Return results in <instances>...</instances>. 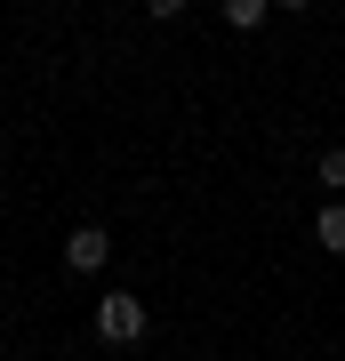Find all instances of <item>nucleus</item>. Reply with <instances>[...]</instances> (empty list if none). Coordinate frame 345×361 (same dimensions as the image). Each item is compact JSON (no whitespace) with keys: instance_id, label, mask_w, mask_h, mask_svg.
<instances>
[{"instance_id":"nucleus-1","label":"nucleus","mask_w":345,"mask_h":361,"mask_svg":"<svg viewBox=\"0 0 345 361\" xmlns=\"http://www.w3.org/2000/svg\"><path fill=\"white\" fill-rule=\"evenodd\" d=\"M97 337H104V345H137V337H145V305H137L128 289H113V297L97 305Z\"/></svg>"},{"instance_id":"nucleus-2","label":"nucleus","mask_w":345,"mask_h":361,"mask_svg":"<svg viewBox=\"0 0 345 361\" xmlns=\"http://www.w3.org/2000/svg\"><path fill=\"white\" fill-rule=\"evenodd\" d=\"M104 257H113V233H104V225H80V233H64V265H73V273H97Z\"/></svg>"},{"instance_id":"nucleus-3","label":"nucleus","mask_w":345,"mask_h":361,"mask_svg":"<svg viewBox=\"0 0 345 361\" xmlns=\"http://www.w3.org/2000/svg\"><path fill=\"white\" fill-rule=\"evenodd\" d=\"M313 233H321V249H329V257H345V201H329L313 217Z\"/></svg>"},{"instance_id":"nucleus-4","label":"nucleus","mask_w":345,"mask_h":361,"mask_svg":"<svg viewBox=\"0 0 345 361\" xmlns=\"http://www.w3.org/2000/svg\"><path fill=\"white\" fill-rule=\"evenodd\" d=\"M225 25L233 32H257V25H265V0H225Z\"/></svg>"},{"instance_id":"nucleus-5","label":"nucleus","mask_w":345,"mask_h":361,"mask_svg":"<svg viewBox=\"0 0 345 361\" xmlns=\"http://www.w3.org/2000/svg\"><path fill=\"white\" fill-rule=\"evenodd\" d=\"M321 185H337V193H345V145H329V153H321Z\"/></svg>"}]
</instances>
